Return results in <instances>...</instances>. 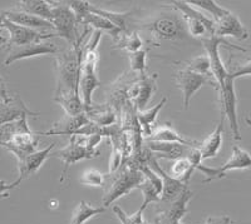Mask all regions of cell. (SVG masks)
I'll use <instances>...</instances> for the list:
<instances>
[{
	"instance_id": "obj_1",
	"label": "cell",
	"mask_w": 251,
	"mask_h": 224,
	"mask_svg": "<svg viewBox=\"0 0 251 224\" xmlns=\"http://www.w3.org/2000/svg\"><path fill=\"white\" fill-rule=\"evenodd\" d=\"M149 31L154 40H180L187 34L185 20L178 10L174 6H165L158 14L147 20H138L136 29Z\"/></svg>"
},
{
	"instance_id": "obj_2",
	"label": "cell",
	"mask_w": 251,
	"mask_h": 224,
	"mask_svg": "<svg viewBox=\"0 0 251 224\" xmlns=\"http://www.w3.org/2000/svg\"><path fill=\"white\" fill-rule=\"evenodd\" d=\"M88 28L80 35L77 45L71 46L55 57L57 64V90L55 94L79 93L80 66L83 58V40L86 38Z\"/></svg>"
},
{
	"instance_id": "obj_3",
	"label": "cell",
	"mask_w": 251,
	"mask_h": 224,
	"mask_svg": "<svg viewBox=\"0 0 251 224\" xmlns=\"http://www.w3.org/2000/svg\"><path fill=\"white\" fill-rule=\"evenodd\" d=\"M38 144L39 135L30 131L26 118L8 123L0 128V145L10 152L17 160L38 151Z\"/></svg>"
},
{
	"instance_id": "obj_4",
	"label": "cell",
	"mask_w": 251,
	"mask_h": 224,
	"mask_svg": "<svg viewBox=\"0 0 251 224\" xmlns=\"http://www.w3.org/2000/svg\"><path fill=\"white\" fill-rule=\"evenodd\" d=\"M108 176L109 177H106V183H104V196H103L102 205L106 209L118 198L128 194L131 190L136 188L138 189L145 179V176L137 167L126 162H123L114 173L108 174Z\"/></svg>"
},
{
	"instance_id": "obj_5",
	"label": "cell",
	"mask_w": 251,
	"mask_h": 224,
	"mask_svg": "<svg viewBox=\"0 0 251 224\" xmlns=\"http://www.w3.org/2000/svg\"><path fill=\"white\" fill-rule=\"evenodd\" d=\"M171 6L181 13L185 20L187 34L197 39H206L215 35V22L211 17H207L205 13L197 10L187 1H171Z\"/></svg>"
},
{
	"instance_id": "obj_6",
	"label": "cell",
	"mask_w": 251,
	"mask_h": 224,
	"mask_svg": "<svg viewBox=\"0 0 251 224\" xmlns=\"http://www.w3.org/2000/svg\"><path fill=\"white\" fill-rule=\"evenodd\" d=\"M51 10H53V24L55 35L66 39L71 46L77 45L80 35H78V22L75 13L72 12L67 1H50Z\"/></svg>"
},
{
	"instance_id": "obj_7",
	"label": "cell",
	"mask_w": 251,
	"mask_h": 224,
	"mask_svg": "<svg viewBox=\"0 0 251 224\" xmlns=\"http://www.w3.org/2000/svg\"><path fill=\"white\" fill-rule=\"evenodd\" d=\"M234 83L235 80L232 79L230 73H228L227 77L217 87L216 90L219 91L221 114H224L225 119H227L232 136H234L235 140H241L239 119H237V98L236 93H235Z\"/></svg>"
},
{
	"instance_id": "obj_8",
	"label": "cell",
	"mask_w": 251,
	"mask_h": 224,
	"mask_svg": "<svg viewBox=\"0 0 251 224\" xmlns=\"http://www.w3.org/2000/svg\"><path fill=\"white\" fill-rule=\"evenodd\" d=\"M251 168V156L246 151H244L243 148H240L239 145H234L232 148V154L230 157L227 162L220 168H211L206 167V165L201 164L197 168V170L202 172L206 176L203 183H210L215 179H220L225 177V174L230 170H243Z\"/></svg>"
},
{
	"instance_id": "obj_9",
	"label": "cell",
	"mask_w": 251,
	"mask_h": 224,
	"mask_svg": "<svg viewBox=\"0 0 251 224\" xmlns=\"http://www.w3.org/2000/svg\"><path fill=\"white\" fill-rule=\"evenodd\" d=\"M192 198V192L186 189L178 198L170 203L158 202L156 210V224H177L187 214L188 202Z\"/></svg>"
},
{
	"instance_id": "obj_10",
	"label": "cell",
	"mask_w": 251,
	"mask_h": 224,
	"mask_svg": "<svg viewBox=\"0 0 251 224\" xmlns=\"http://www.w3.org/2000/svg\"><path fill=\"white\" fill-rule=\"evenodd\" d=\"M174 79L177 87H178V88L181 89V91H182L183 108L185 109H188L190 102H191L195 93L200 90L203 85L210 84L212 85V87H215V89L217 88V84L214 79L203 77V75H200V74L192 73V71H188L186 70V69L177 70L174 75Z\"/></svg>"
},
{
	"instance_id": "obj_11",
	"label": "cell",
	"mask_w": 251,
	"mask_h": 224,
	"mask_svg": "<svg viewBox=\"0 0 251 224\" xmlns=\"http://www.w3.org/2000/svg\"><path fill=\"white\" fill-rule=\"evenodd\" d=\"M3 29H6L9 33L8 38V48H14V46H22L26 45V44H31V43L43 42V40H48L51 37H57L55 33H47V31H39L33 30V29L25 28V26H20L17 24L9 22L5 18L3 24Z\"/></svg>"
},
{
	"instance_id": "obj_12",
	"label": "cell",
	"mask_w": 251,
	"mask_h": 224,
	"mask_svg": "<svg viewBox=\"0 0 251 224\" xmlns=\"http://www.w3.org/2000/svg\"><path fill=\"white\" fill-rule=\"evenodd\" d=\"M100 152L97 151V149H88V148L75 143L73 139H69V144L67 147L51 153L50 157H57L63 162V172L62 177H60V183H63V180L66 178L67 172H68L69 167L72 164H75V163L86 160V159H93L100 156Z\"/></svg>"
},
{
	"instance_id": "obj_13",
	"label": "cell",
	"mask_w": 251,
	"mask_h": 224,
	"mask_svg": "<svg viewBox=\"0 0 251 224\" xmlns=\"http://www.w3.org/2000/svg\"><path fill=\"white\" fill-rule=\"evenodd\" d=\"M137 168L142 172L143 176H145L143 182L141 183L140 187H138V189H140L143 194V202L142 205L140 207V210L145 212L146 208L149 207L151 203L160 202L163 185L160 176H157L153 170H152L149 165L146 164V163L140 164Z\"/></svg>"
},
{
	"instance_id": "obj_14",
	"label": "cell",
	"mask_w": 251,
	"mask_h": 224,
	"mask_svg": "<svg viewBox=\"0 0 251 224\" xmlns=\"http://www.w3.org/2000/svg\"><path fill=\"white\" fill-rule=\"evenodd\" d=\"M55 144L51 143L50 145H48L44 149H40V151H35L33 153L28 154L26 157H24L23 159L18 160V170H19V176L15 182H13L14 187L17 188L20 183L28 179L30 176H34L38 170L42 168V165L44 164L47 159L50 157L51 151L54 149Z\"/></svg>"
},
{
	"instance_id": "obj_15",
	"label": "cell",
	"mask_w": 251,
	"mask_h": 224,
	"mask_svg": "<svg viewBox=\"0 0 251 224\" xmlns=\"http://www.w3.org/2000/svg\"><path fill=\"white\" fill-rule=\"evenodd\" d=\"M58 48L54 43H50L48 40H43V42L31 43V44H26V45L22 46H14V48H9L8 57H6L4 64L5 66H10L17 60L28 59V58L33 57H40V55L46 54H57Z\"/></svg>"
},
{
	"instance_id": "obj_16",
	"label": "cell",
	"mask_w": 251,
	"mask_h": 224,
	"mask_svg": "<svg viewBox=\"0 0 251 224\" xmlns=\"http://www.w3.org/2000/svg\"><path fill=\"white\" fill-rule=\"evenodd\" d=\"M28 116L38 118L39 113L30 111L18 94L12 95V99L6 103L0 100V128L8 123L15 122L22 118H28Z\"/></svg>"
},
{
	"instance_id": "obj_17",
	"label": "cell",
	"mask_w": 251,
	"mask_h": 224,
	"mask_svg": "<svg viewBox=\"0 0 251 224\" xmlns=\"http://www.w3.org/2000/svg\"><path fill=\"white\" fill-rule=\"evenodd\" d=\"M91 12L94 14L100 15L106 18L117 29H120L121 33H131L136 31V24H137V9H131L128 12L116 13L106 9H100L97 6L91 5Z\"/></svg>"
},
{
	"instance_id": "obj_18",
	"label": "cell",
	"mask_w": 251,
	"mask_h": 224,
	"mask_svg": "<svg viewBox=\"0 0 251 224\" xmlns=\"http://www.w3.org/2000/svg\"><path fill=\"white\" fill-rule=\"evenodd\" d=\"M215 37H234L239 40H245L249 38V31L243 25L239 17L230 12L225 17L215 22Z\"/></svg>"
},
{
	"instance_id": "obj_19",
	"label": "cell",
	"mask_w": 251,
	"mask_h": 224,
	"mask_svg": "<svg viewBox=\"0 0 251 224\" xmlns=\"http://www.w3.org/2000/svg\"><path fill=\"white\" fill-rule=\"evenodd\" d=\"M89 122L86 113L80 114L77 116L64 115L62 119L51 125L49 131L38 132L37 135H75L83 125H86Z\"/></svg>"
},
{
	"instance_id": "obj_20",
	"label": "cell",
	"mask_w": 251,
	"mask_h": 224,
	"mask_svg": "<svg viewBox=\"0 0 251 224\" xmlns=\"http://www.w3.org/2000/svg\"><path fill=\"white\" fill-rule=\"evenodd\" d=\"M147 142H161V143H178V144L186 145L190 148H199L200 147V142L197 140L188 139L181 135L180 133H177L174 128L171 127L170 123H165L162 125L154 127L152 131L151 135L147 138Z\"/></svg>"
},
{
	"instance_id": "obj_21",
	"label": "cell",
	"mask_w": 251,
	"mask_h": 224,
	"mask_svg": "<svg viewBox=\"0 0 251 224\" xmlns=\"http://www.w3.org/2000/svg\"><path fill=\"white\" fill-rule=\"evenodd\" d=\"M3 13L9 22L17 24V25L25 26V28L33 29V30H39V31L53 30V29H54L53 24L49 23L48 20H44L39 17H35V15L28 14V13L19 12V10H17V9L5 10V12Z\"/></svg>"
},
{
	"instance_id": "obj_22",
	"label": "cell",
	"mask_w": 251,
	"mask_h": 224,
	"mask_svg": "<svg viewBox=\"0 0 251 224\" xmlns=\"http://www.w3.org/2000/svg\"><path fill=\"white\" fill-rule=\"evenodd\" d=\"M157 79H158V74H152V75H143L138 78L137 84V94H136V99H134V108L137 112H142L147 109L150 100L152 99L153 94L157 90Z\"/></svg>"
},
{
	"instance_id": "obj_23",
	"label": "cell",
	"mask_w": 251,
	"mask_h": 224,
	"mask_svg": "<svg viewBox=\"0 0 251 224\" xmlns=\"http://www.w3.org/2000/svg\"><path fill=\"white\" fill-rule=\"evenodd\" d=\"M147 148L154 154L157 159H177L186 158L191 151V148L178 143H161V142H147Z\"/></svg>"
},
{
	"instance_id": "obj_24",
	"label": "cell",
	"mask_w": 251,
	"mask_h": 224,
	"mask_svg": "<svg viewBox=\"0 0 251 224\" xmlns=\"http://www.w3.org/2000/svg\"><path fill=\"white\" fill-rule=\"evenodd\" d=\"M224 123H225V115L221 114V119H220L219 124L215 128V131L203 142L200 143L199 151H200L201 157H202V160L212 159L219 154L221 145H223Z\"/></svg>"
},
{
	"instance_id": "obj_25",
	"label": "cell",
	"mask_w": 251,
	"mask_h": 224,
	"mask_svg": "<svg viewBox=\"0 0 251 224\" xmlns=\"http://www.w3.org/2000/svg\"><path fill=\"white\" fill-rule=\"evenodd\" d=\"M86 115L89 122L100 127H109V125L117 124V114L108 104H93L86 109Z\"/></svg>"
},
{
	"instance_id": "obj_26",
	"label": "cell",
	"mask_w": 251,
	"mask_h": 224,
	"mask_svg": "<svg viewBox=\"0 0 251 224\" xmlns=\"http://www.w3.org/2000/svg\"><path fill=\"white\" fill-rule=\"evenodd\" d=\"M167 100H169V98L163 97L160 100V103L152 107V108L145 109L142 112H137V120L141 128V133L145 135L146 139L151 135L152 131L156 127V120L158 118V114H160L161 109L163 108V105L167 103Z\"/></svg>"
},
{
	"instance_id": "obj_27",
	"label": "cell",
	"mask_w": 251,
	"mask_h": 224,
	"mask_svg": "<svg viewBox=\"0 0 251 224\" xmlns=\"http://www.w3.org/2000/svg\"><path fill=\"white\" fill-rule=\"evenodd\" d=\"M15 9L19 12L28 13V14L48 20L49 23L53 19L51 4L50 1H46V0H22V1H18Z\"/></svg>"
},
{
	"instance_id": "obj_28",
	"label": "cell",
	"mask_w": 251,
	"mask_h": 224,
	"mask_svg": "<svg viewBox=\"0 0 251 224\" xmlns=\"http://www.w3.org/2000/svg\"><path fill=\"white\" fill-rule=\"evenodd\" d=\"M54 102L58 103V104L64 109L66 115L77 116L80 115V114L86 113V107L83 104L80 94L77 93V91L55 94Z\"/></svg>"
},
{
	"instance_id": "obj_29",
	"label": "cell",
	"mask_w": 251,
	"mask_h": 224,
	"mask_svg": "<svg viewBox=\"0 0 251 224\" xmlns=\"http://www.w3.org/2000/svg\"><path fill=\"white\" fill-rule=\"evenodd\" d=\"M106 210L107 209L104 207H93L86 201H80L79 205L75 208V212L72 213L69 224H84L93 217L103 214Z\"/></svg>"
},
{
	"instance_id": "obj_30",
	"label": "cell",
	"mask_w": 251,
	"mask_h": 224,
	"mask_svg": "<svg viewBox=\"0 0 251 224\" xmlns=\"http://www.w3.org/2000/svg\"><path fill=\"white\" fill-rule=\"evenodd\" d=\"M143 46V40L140 37V34L136 31L131 33H121L120 37L114 40V49H122V50L131 53L141 50Z\"/></svg>"
},
{
	"instance_id": "obj_31",
	"label": "cell",
	"mask_w": 251,
	"mask_h": 224,
	"mask_svg": "<svg viewBox=\"0 0 251 224\" xmlns=\"http://www.w3.org/2000/svg\"><path fill=\"white\" fill-rule=\"evenodd\" d=\"M187 3L191 6H194V8L201 9L203 12L208 13V14L211 15V19L214 22L221 19V18L230 13V10L220 6L219 4L212 1V0H188Z\"/></svg>"
},
{
	"instance_id": "obj_32",
	"label": "cell",
	"mask_w": 251,
	"mask_h": 224,
	"mask_svg": "<svg viewBox=\"0 0 251 224\" xmlns=\"http://www.w3.org/2000/svg\"><path fill=\"white\" fill-rule=\"evenodd\" d=\"M195 170L192 168L191 162L188 160V158H181L175 160L174 164L171 165V177L182 182L183 184H188L190 178H191L192 173Z\"/></svg>"
},
{
	"instance_id": "obj_33",
	"label": "cell",
	"mask_w": 251,
	"mask_h": 224,
	"mask_svg": "<svg viewBox=\"0 0 251 224\" xmlns=\"http://www.w3.org/2000/svg\"><path fill=\"white\" fill-rule=\"evenodd\" d=\"M183 69H186V70L188 71H192V73L200 74V75H203V77L214 79L211 71V66H210V60H208L207 55H201V57H197L191 60H188V62L185 63V68Z\"/></svg>"
},
{
	"instance_id": "obj_34",
	"label": "cell",
	"mask_w": 251,
	"mask_h": 224,
	"mask_svg": "<svg viewBox=\"0 0 251 224\" xmlns=\"http://www.w3.org/2000/svg\"><path fill=\"white\" fill-rule=\"evenodd\" d=\"M147 50L146 49H141V50L136 51V53H131L129 54V64H131V71L134 73L138 77H143L146 75V69H147Z\"/></svg>"
},
{
	"instance_id": "obj_35",
	"label": "cell",
	"mask_w": 251,
	"mask_h": 224,
	"mask_svg": "<svg viewBox=\"0 0 251 224\" xmlns=\"http://www.w3.org/2000/svg\"><path fill=\"white\" fill-rule=\"evenodd\" d=\"M80 183L88 187H104L106 183V176L97 169H87L86 172H83L82 177H80Z\"/></svg>"
},
{
	"instance_id": "obj_36",
	"label": "cell",
	"mask_w": 251,
	"mask_h": 224,
	"mask_svg": "<svg viewBox=\"0 0 251 224\" xmlns=\"http://www.w3.org/2000/svg\"><path fill=\"white\" fill-rule=\"evenodd\" d=\"M113 212L122 224H149L143 219V212L140 209L133 214H127L118 205H114Z\"/></svg>"
},
{
	"instance_id": "obj_37",
	"label": "cell",
	"mask_w": 251,
	"mask_h": 224,
	"mask_svg": "<svg viewBox=\"0 0 251 224\" xmlns=\"http://www.w3.org/2000/svg\"><path fill=\"white\" fill-rule=\"evenodd\" d=\"M232 79H236V78L240 77H245V75H251V59L248 60V62L243 63V64H240L239 68L236 69L235 71L230 73Z\"/></svg>"
},
{
	"instance_id": "obj_38",
	"label": "cell",
	"mask_w": 251,
	"mask_h": 224,
	"mask_svg": "<svg viewBox=\"0 0 251 224\" xmlns=\"http://www.w3.org/2000/svg\"><path fill=\"white\" fill-rule=\"evenodd\" d=\"M205 224H232V221L227 216H220V217H208L206 219Z\"/></svg>"
},
{
	"instance_id": "obj_39",
	"label": "cell",
	"mask_w": 251,
	"mask_h": 224,
	"mask_svg": "<svg viewBox=\"0 0 251 224\" xmlns=\"http://www.w3.org/2000/svg\"><path fill=\"white\" fill-rule=\"evenodd\" d=\"M10 99H12V95L9 94L8 88H6L5 80L0 77V100L4 103H6V102H9Z\"/></svg>"
},
{
	"instance_id": "obj_40",
	"label": "cell",
	"mask_w": 251,
	"mask_h": 224,
	"mask_svg": "<svg viewBox=\"0 0 251 224\" xmlns=\"http://www.w3.org/2000/svg\"><path fill=\"white\" fill-rule=\"evenodd\" d=\"M14 184H8L4 180H0V201L1 199H5L9 197V190L14 189Z\"/></svg>"
},
{
	"instance_id": "obj_41",
	"label": "cell",
	"mask_w": 251,
	"mask_h": 224,
	"mask_svg": "<svg viewBox=\"0 0 251 224\" xmlns=\"http://www.w3.org/2000/svg\"><path fill=\"white\" fill-rule=\"evenodd\" d=\"M6 44H8V38L3 37V35L0 34V48H3V46L6 48Z\"/></svg>"
},
{
	"instance_id": "obj_42",
	"label": "cell",
	"mask_w": 251,
	"mask_h": 224,
	"mask_svg": "<svg viewBox=\"0 0 251 224\" xmlns=\"http://www.w3.org/2000/svg\"><path fill=\"white\" fill-rule=\"evenodd\" d=\"M4 20H5V15H4L3 12H0V29L3 28Z\"/></svg>"
},
{
	"instance_id": "obj_43",
	"label": "cell",
	"mask_w": 251,
	"mask_h": 224,
	"mask_svg": "<svg viewBox=\"0 0 251 224\" xmlns=\"http://www.w3.org/2000/svg\"><path fill=\"white\" fill-rule=\"evenodd\" d=\"M4 48H5V46H3V48H0V51H1V50H3V49H4Z\"/></svg>"
}]
</instances>
